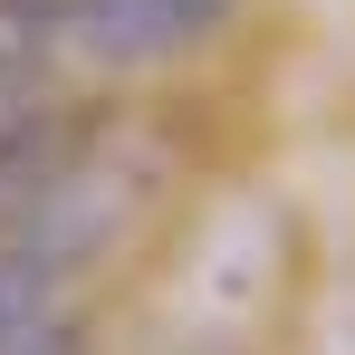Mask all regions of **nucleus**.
I'll return each mask as SVG.
<instances>
[{
    "instance_id": "nucleus-1",
    "label": "nucleus",
    "mask_w": 355,
    "mask_h": 355,
    "mask_svg": "<svg viewBox=\"0 0 355 355\" xmlns=\"http://www.w3.org/2000/svg\"><path fill=\"white\" fill-rule=\"evenodd\" d=\"M231 19H240V0H49V39L106 77L202 58Z\"/></svg>"
},
{
    "instance_id": "nucleus-2",
    "label": "nucleus",
    "mask_w": 355,
    "mask_h": 355,
    "mask_svg": "<svg viewBox=\"0 0 355 355\" xmlns=\"http://www.w3.org/2000/svg\"><path fill=\"white\" fill-rule=\"evenodd\" d=\"M0 355H87V346H77V327H67V317H49V327H29L19 346H0Z\"/></svg>"
}]
</instances>
